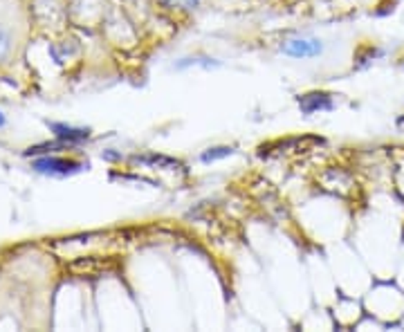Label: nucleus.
I'll return each mask as SVG.
<instances>
[{
    "label": "nucleus",
    "mask_w": 404,
    "mask_h": 332,
    "mask_svg": "<svg viewBox=\"0 0 404 332\" xmlns=\"http://www.w3.org/2000/svg\"><path fill=\"white\" fill-rule=\"evenodd\" d=\"M398 124H400V126H404V117H400V119H398Z\"/></svg>",
    "instance_id": "obj_8"
},
{
    "label": "nucleus",
    "mask_w": 404,
    "mask_h": 332,
    "mask_svg": "<svg viewBox=\"0 0 404 332\" xmlns=\"http://www.w3.org/2000/svg\"><path fill=\"white\" fill-rule=\"evenodd\" d=\"M299 108L303 115H315L319 110H333V97L325 93H308L299 97Z\"/></svg>",
    "instance_id": "obj_3"
},
{
    "label": "nucleus",
    "mask_w": 404,
    "mask_h": 332,
    "mask_svg": "<svg viewBox=\"0 0 404 332\" xmlns=\"http://www.w3.org/2000/svg\"><path fill=\"white\" fill-rule=\"evenodd\" d=\"M0 126H5V115L0 113Z\"/></svg>",
    "instance_id": "obj_7"
},
{
    "label": "nucleus",
    "mask_w": 404,
    "mask_h": 332,
    "mask_svg": "<svg viewBox=\"0 0 404 332\" xmlns=\"http://www.w3.org/2000/svg\"><path fill=\"white\" fill-rule=\"evenodd\" d=\"M281 50H283V54L294 56V58H308V56L321 54L323 45H321L317 38H310V41H305V38H294V41H288Z\"/></svg>",
    "instance_id": "obj_1"
},
{
    "label": "nucleus",
    "mask_w": 404,
    "mask_h": 332,
    "mask_svg": "<svg viewBox=\"0 0 404 332\" xmlns=\"http://www.w3.org/2000/svg\"><path fill=\"white\" fill-rule=\"evenodd\" d=\"M234 153V148L231 146H221V148H209L205 155H202V162H213V160H221V157H227Z\"/></svg>",
    "instance_id": "obj_5"
},
{
    "label": "nucleus",
    "mask_w": 404,
    "mask_h": 332,
    "mask_svg": "<svg viewBox=\"0 0 404 332\" xmlns=\"http://www.w3.org/2000/svg\"><path fill=\"white\" fill-rule=\"evenodd\" d=\"M52 130L59 135L61 140H68V142H84V140L90 138V130L70 128V126H64V124H52Z\"/></svg>",
    "instance_id": "obj_4"
},
{
    "label": "nucleus",
    "mask_w": 404,
    "mask_h": 332,
    "mask_svg": "<svg viewBox=\"0 0 404 332\" xmlns=\"http://www.w3.org/2000/svg\"><path fill=\"white\" fill-rule=\"evenodd\" d=\"M34 169L41 173H59V175H68L81 169L79 162H72V160H56V157H45V160H36L34 162Z\"/></svg>",
    "instance_id": "obj_2"
},
{
    "label": "nucleus",
    "mask_w": 404,
    "mask_h": 332,
    "mask_svg": "<svg viewBox=\"0 0 404 332\" xmlns=\"http://www.w3.org/2000/svg\"><path fill=\"white\" fill-rule=\"evenodd\" d=\"M11 50V38H9V32L7 29L0 27V58H3L7 52Z\"/></svg>",
    "instance_id": "obj_6"
}]
</instances>
